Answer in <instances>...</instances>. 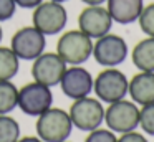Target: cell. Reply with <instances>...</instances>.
<instances>
[{
	"instance_id": "cell-1",
	"label": "cell",
	"mask_w": 154,
	"mask_h": 142,
	"mask_svg": "<svg viewBox=\"0 0 154 142\" xmlns=\"http://www.w3.org/2000/svg\"><path fill=\"white\" fill-rule=\"evenodd\" d=\"M37 135L43 142H65L71 135L73 122L68 111L51 106L48 111L37 117Z\"/></svg>"
},
{
	"instance_id": "cell-2",
	"label": "cell",
	"mask_w": 154,
	"mask_h": 142,
	"mask_svg": "<svg viewBox=\"0 0 154 142\" xmlns=\"http://www.w3.org/2000/svg\"><path fill=\"white\" fill-rule=\"evenodd\" d=\"M57 53L66 65H83L93 55V40L80 28L61 33L57 41Z\"/></svg>"
},
{
	"instance_id": "cell-3",
	"label": "cell",
	"mask_w": 154,
	"mask_h": 142,
	"mask_svg": "<svg viewBox=\"0 0 154 142\" xmlns=\"http://www.w3.org/2000/svg\"><path fill=\"white\" fill-rule=\"evenodd\" d=\"M128 84L129 79L123 71L116 68H104L93 79V91L101 102L111 104L126 98Z\"/></svg>"
},
{
	"instance_id": "cell-4",
	"label": "cell",
	"mask_w": 154,
	"mask_h": 142,
	"mask_svg": "<svg viewBox=\"0 0 154 142\" xmlns=\"http://www.w3.org/2000/svg\"><path fill=\"white\" fill-rule=\"evenodd\" d=\"M32 22H33L32 25L45 36L58 35L66 26L68 13L63 3L53 2V0H43L40 5L33 8Z\"/></svg>"
},
{
	"instance_id": "cell-5",
	"label": "cell",
	"mask_w": 154,
	"mask_h": 142,
	"mask_svg": "<svg viewBox=\"0 0 154 142\" xmlns=\"http://www.w3.org/2000/svg\"><path fill=\"white\" fill-rule=\"evenodd\" d=\"M68 114L73 122V127L83 132H90L101 127V124L104 122V106L98 98L86 96L73 101Z\"/></svg>"
},
{
	"instance_id": "cell-6",
	"label": "cell",
	"mask_w": 154,
	"mask_h": 142,
	"mask_svg": "<svg viewBox=\"0 0 154 142\" xmlns=\"http://www.w3.org/2000/svg\"><path fill=\"white\" fill-rule=\"evenodd\" d=\"M104 122L106 127L114 134L136 131L139 127V107L136 102L128 99L111 102L104 109Z\"/></svg>"
},
{
	"instance_id": "cell-7",
	"label": "cell",
	"mask_w": 154,
	"mask_h": 142,
	"mask_svg": "<svg viewBox=\"0 0 154 142\" xmlns=\"http://www.w3.org/2000/svg\"><path fill=\"white\" fill-rule=\"evenodd\" d=\"M53 106L51 88L42 83L32 81L18 89V107L23 114L38 117Z\"/></svg>"
},
{
	"instance_id": "cell-8",
	"label": "cell",
	"mask_w": 154,
	"mask_h": 142,
	"mask_svg": "<svg viewBox=\"0 0 154 142\" xmlns=\"http://www.w3.org/2000/svg\"><path fill=\"white\" fill-rule=\"evenodd\" d=\"M129 55L128 43L123 36L114 35V33H106L104 36L98 38L93 43V58L98 65L104 68H116Z\"/></svg>"
},
{
	"instance_id": "cell-9",
	"label": "cell",
	"mask_w": 154,
	"mask_h": 142,
	"mask_svg": "<svg viewBox=\"0 0 154 142\" xmlns=\"http://www.w3.org/2000/svg\"><path fill=\"white\" fill-rule=\"evenodd\" d=\"M10 48L18 59L23 61H33L35 58L45 53L47 48V36L42 32H38L33 25L22 26L14 33L10 40Z\"/></svg>"
},
{
	"instance_id": "cell-10",
	"label": "cell",
	"mask_w": 154,
	"mask_h": 142,
	"mask_svg": "<svg viewBox=\"0 0 154 142\" xmlns=\"http://www.w3.org/2000/svg\"><path fill=\"white\" fill-rule=\"evenodd\" d=\"M113 23L108 8L103 5H86L78 15V28L91 40H98L109 33Z\"/></svg>"
},
{
	"instance_id": "cell-11",
	"label": "cell",
	"mask_w": 154,
	"mask_h": 142,
	"mask_svg": "<svg viewBox=\"0 0 154 142\" xmlns=\"http://www.w3.org/2000/svg\"><path fill=\"white\" fill-rule=\"evenodd\" d=\"M93 74L81 65L70 66V68L66 66L61 76L60 88L66 98H70L71 101H76L93 92Z\"/></svg>"
},
{
	"instance_id": "cell-12",
	"label": "cell",
	"mask_w": 154,
	"mask_h": 142,
	"mask_svg": "<svg viewBox=\"0 0 154 142\" xmlns=\"http://www.w3.org/2000/svg\"><path fill=\"white\" fill-rule=\"evenodd\" d=\"M66 69V63L58 56V53H42L38 58L33 59L32 65V76L33 81L53 88L60 84L61 76Z\"/></svg>"
},
{
	"instance_id": "cell-13",
	"label": "cell",
	"mask_w": 154,
	"mask_h": 142,
	"mask_svg": "<svg viewBox=\"0 0 154 142\" xmlns=\"http://www.w3.org/2000/svg\"><path fill=\"white\" fill-rule=\"evenodd\" d=\"M128 94L131 96V101L137 106L154 102V73L139 71L134 74L128 84Z\"/></svg>"
},
{
	"instance_id": "cell-14",
	"label": "cell",
	"mask_w": 154,
	"mask_h": 142,
	"mask_svg": "<svg viewBox=\"0 0 154 142\" xmlns=\"http://www.w3.org/2000/svg\"><path fill=\"white\" fill-rule=\"evenodd\" d=\"M144 7V0H108L106 8L113 22L119 25H129L137 22Z\"/></svg>"
},
{
	"instance_id": "cell-15",
	"label": "cell",
	"mask_w": 154,
	"mask_h": 142,
	"mask_svg": "<svg viewBox=\"0 0 154 142\" xmlns=\"http://www.w3.org/2000/svg\"><path fill=\"white\" fill-rule=\"evenodd\" d=\"M131 59L139 71L154 73V36H146L137 41L131 51Z\"/></svg>"
},
{
	"instance_id": "cell-16",
	"label": "cell",
	"mask_w": 154,
	"mask_h": 142,
	"mask_svg": "<svg viewBox=\"0 0 154 142\" xmlns=\"http://www.w3.org/2000/svg\"><path fill=\"white\" fill-rule=\"evenodd\" d=\"M20 69V59L10 46L0 45V81H12Z\"/></svg>"
},
{
	"instance_id": "cell-17",
	"label": "cell",
	"mask_w": 154,
	"mask_h": 142,
	"mask_svg": "<svg viewBox=\"0 0 154 142\" xmlns=\"http://www.w3.org/2000/svg\"><path fill=\"white\" fill-rule=\"evenodd\" d=\"M18 107V89L12 81H0V114H10Z\"/></svg>"
},
{
	"instance_id": "cell-18",
	"label": "cell",
	"mask_w": 154,
	"mask_h": 142,
	"mask_svg": "<svg viewBox=\"0 0 154 142\" xmlns=\"http://www.w3.org/2000/svg\"><path fill=\"white\" fill-rule=\"evenodd\" d=\"M20 139V125L10 114H0V142H17Z\"/></svg>"
},
{
	"instance_id": "cell-19",
	"label": "cell",
	"mask_w": 154,
	"mask_h": 142,
	"mask_svg": "<svg viewBox=\"0 0 154 142\" xmlns=\"http://www.w3.org/2000/svg\"><path fill=\"white\" fill-rule=\"evenodd\" d=\"M141 32L146 36H154V2L143 7L139 18H137Z\"/></svg>"
},
{
	"instance_id": "cell-20",
	"label": "cell",
	"mask_w": 154,
	"mask_h": 142,
	"mask_svg": "<svg viewBox=\"0 0 154 142\" xmlns=\"http://www.w3.org/2000/svg\"><path fill=\"white\" fill-rule=\"evenodd\" d=\"M139 127L144 134L154 135V102L141 106L139 109Z\"/></svg>"
},
{
	"instance_id": "cell-21",
	"label": "cell",
	"mask_w": 154,
	"mask_h": 142,
	"mask_svg": "<svg viewBox=\"0 0 154 142\" xmlns=\"http://www.w3.org/2000/svg\"><path fill=\"white\" fill-rule=\"evenodd\" d=\"M118 137L113 131L109 129H103V127H98L94 131H90L85 139V142H116Z\"/></svg>"
},
{
	"instance_id": "cell-22",
	"label": "cell",
	"mask_w": 154,
	"mask_h": 142,
	"mask_svg": "<svg viewBox=\"0 0 154 142\" xmlns=\"http://www.w3.org/2000/svg\"><path fill=\"white\" fill-rule=\"evenodd\" d=\"M17 8L18 7L15 3V0H0V23L14 18Z\"/></svg>"
},
{
	"instance_id": "cell-23",
	"label": "cell",
	"mask_w": 154,
	"mask_h": 142,
	"mask_svg": "<svg viewBox=\"0 0 154 142\" xmlns=\"http://www.w3.org/2000/svg\"><path fill=\"white\" fill-rule=\"evenodd\" d=\"M116 142H147V139L144 137L141 132L131 131V132H124V134H119Z\"/></svg>"
},
{
	"instance_id": "cell-24",
	"label": "cell",
	"mask_w": 154,
	"mask_h": 142,
	"mask_svg": "<svg viewBox=\"0 0 154 142\" xmlns=\"http://www.w3.org/2000/svg\"><path fill=\"white\" fill-rule=\"evenodd\" d=\"M43 0H15L17 7L20 8H25V10H33L35 7H38Z\"/></svg>"
},
{
	"instance_id": "cell-25",
	"label": "cell",
	"mask_w": 154,
	"mask_h": 142,
	"mask_svg": "<svg viewBox=\"0 0 154 142\" xmlns=\"http://www.w3.org/2000/svg\"><path fill=\"white\" fill-rule=\"evenodd\" d=\"M17 142H43L38 135H27V137H20Z\"/></svg>"
},
{
	"instance_id": "cell-26",
	"label": "cell",
	"mask_w": 154,
	"mask_h": 142,
	"mask_svg": "<svg viewBox=\"0 0 154 142\" xmlns=\"http://www.w3.org/2000/svg\"><path fill=\"white\" fill-rule=\"evenodd\" d=\"M81 2H83L85 5H103L108 0H81Z\"/></svg>"
},
{
	"instance_id": "cell-27",
	"label": "cell",
	"mask_w": 154,
	"mask_h": 142,
	"mask_svg": "<svg viewBox=\"0 0 154 142\" xmlns=\"http://www.w3.org/2000/svg\"><path fill=\"white\" fill-rule=\"evenodd\" d=\"M2 38H4V30H2V26H0V43H2Z\"/></svg>"
},
{
	"instance_id": "cell-28",
	"label": "cell",
	"mask_w": 154,
	"mask_h": 142,
	"mask_svg": "<svg viewBox=\"0 0 154 142\" xmlns=\"http://www.w3.org/2000/svg\"><path fill=\"white\" fill-rule=\"evenodd\" d=\"M53 2H58V3H65V2H68V0H53Z\"/></svg>"
},
{
	"instance_id": "cell-29",
	"label": "cell",
	"mask_w": 154,
	"mask_h": 142,
	"mask_svg": "<svg viewBox=\"0 0 154 142\" xmlns=\"http://www.w3.org/2000/svg\"><path fill=\"white\" fill-rule=\"evenodd\" d=\"M65 142H68V140H65Z\"/></svg>"
}]
</instances>
